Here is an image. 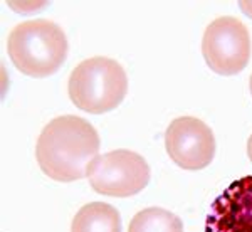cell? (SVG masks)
<instances>
[{
	"label": "cell",
	"instance_id": "6da1fadb",
	"mask_svg": "<svg viewBox=\"0 0 252 232\" xmlns=\"http://www.w3.org/2000/svg\"><path fill=\"white\" fill-rule=\"evenodd\" d=\"M99 152V135L84 118L66 115L44 126L35 145V158L44 173L56 182H76L88 175Z\"/></svg>",
	"mask_w": 252,
	"mask_h": 232
},
{
	"label": "cell",
	"instance_id": "7a4b0ae2",
	"mask_svg": "<svg viewBox=\"0 0 252 232\" xmlns=\"http://www.w3.org/2000/svg\"><path fill=\"white\" fill-rule=\"evenodd\" d=\"M14 66L31 77H47L59 71L67 58V37L58 24L47 19L20 22L7 40Z\"/></svg>",
	"mask_w": 252,
	"mask_h": 232
},
{
	"label": "cell",
	"instance_id": "3957f363",
	"mask_svg": "<svg viewBox=\"0 0 252 232\" xmlns=\"http://www.w3.org/2000/svg\"><path fill=\"white\" fill-rule=\"evenodd\" d=\"M67 93L81 111L103 115L123 103L128 93V76L120 63L109 58L83 61L71 72Z\"/></svg>",
	"mask_w": 252,
	"mask_h": 232
},
{
	"label": "cell",
	"instance_id": "277c9868",
	"mask_svg": "<svg viewBox=\"0 0 252 232\" xmlns=\"http://www.w3.org/2000/svg\"><path fill=\"white\" fill-rule=\"evenodd\" d=\"M93 190L108 197H131L150 182V165L140 153L115 150L97 155L88 168Z\"/></svg>",
	"mask_w": 252,
	"mask_h": 232
},
{
	"label": "cell",
	"instance_id": "5b68a950",
	"mask_svg": "<svg viewBox=\"0 0 252 232\" xmlns=\"http://www.w3.org/2000/svg\"><path fill=\"white\" fill-rule=\"evenodd\" d=\"M251 35L235 17H219L205 29L202 54L207 66L220 76H234L246 69L251 59Z\"/></svg>",
	"mask_w": 252,
	"mask_h": 232
},
{
	"label": "cell",
	"instance_id": "8992f818",
	"mask_svg": "<svg viewBox=\"0 0 252 232\" xmlns=\"http://www.w3.org/2000/svg\"><path fill=\"white\" fill-rule=\"evenodd\" d=\"M165 148L180 168L202 170L212 164L215 157V136L202 120L180 116L166 128Z\"/></svg>",
	"mask_w": 252,
	"mask_h": 232
},
{
	"label": "cell",
	"instance_id": "52a82bcc",
	"mask_svg": "<svg viewBox=\"0 0 252 232\" xmlns=\"http://www.w3.org/2000/svg\"><path fill=\"white\" fill-rule=\"evenodd\" d=\"M205 232H252V175L232 182L212 202Z\"/></svg>",
	"mask_w": 252,
	"mask_h": 232
},
{
	"label": "cell",
	"instance_id": "ba28073f",
	"mask_svg": "<svg viewBox=\"0 0 252 232\" xmlns=\"http://www.w3.org/2000/svg\"><path fill=\"white\" fill-rule=\"evenodd\" d=\"M71 232H121V215L106 202L86 203L72 219Z\"/></svg>",
	"mask_w": 252,
	"mask_h": 232
},
{
	"label": "cell",
	"instance_id": "9c48e42d",
	"mask_svg": "<svg viewBox=\"0 0 252 232\" xmlns=\"http://www.w3.org/2000/svg\"><path fill=\"white\" fill-rule=\"evenodd\" d=\"M128 232H184V224L178 215L170 210L148 207L131 219Z\"/></svg>",
	"mask_w": 252,
	"mask_h": 232
},
{
	"label": "cell",
	"instance_id": "30bf717a",
	"mask_svg": "<svg viewBox=\"0 0 252 232\" xmlns=\"http://www.w3.org/2000/svg\"><path fill=\"white\" fill-rule=\"evenodd\" d=\"M239 7L246 15H249L252 19V2H239Z\"/></svg>",
	"mask_w": 252,
	"mask_h": 232
},
{
	"label": "cell",
	"instance_id": "8fae6325",
	"mask_svg": "<svg viewBox=\"0 0 252 232\" xmlns=\"http://www.w3.org/2000/svg\"><path fill=\"white\" fill-rule=\"evenodd\" d=\"M247 155H249V160L252 162V135L247 140Z\"/></svg>",
	"mask_w": 252,
	"mask_h": 232
},
{
	"label": "cell",
	"instance_id": "7c38bea8",
	"mask_svg": "<svg viewBox=\"0 0 252 232\" xmlns=\"http://www.w3.org/2000/svg\"><path fill=\"white\" fill-rule=\"evenodd\" d=\"M251 95H252V74H251Z\"/></svg>",
	"mask_w": 252,
	"mask_h": 232
}]
</instances>
